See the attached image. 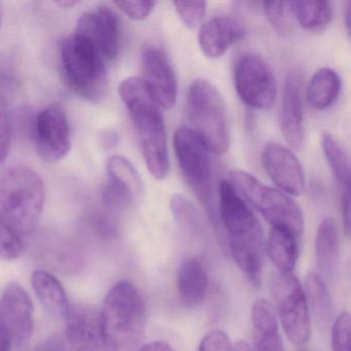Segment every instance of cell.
Returning a JSON list of instances; mask_svg holds the SVG:
<instances>
[{"label": "cell", "instance_id": "obj_1", "mask_svg": "<svg viewBox=\"0 0 351 351\" xmlns=\"http://www.w3.org/2000/svg\"><path fill=\"white\" fill-rule=\"evenodd\" d=\"M219 219L238 268L252 287H262L266 252L264 230L243 197L227 180L219 184Z\"/></svg>", "mask_w": 351, "mask_h": 351}, {"label": "cell", "instance_id": "obj_2", "mask_svg": "<svg viewBox=\"0 0 351 351\" xmlns=\"http://www.w3.org/2000/svg\"><path fill=\"white\" fill-rule=\"evenodd\" d=\"M119 94L130 114L147 170L156 180H165L169 173V158L161 108L141 77L124 80L119 86Z\"/></svg>", "mask_w": 351, "mask_h": 351}, {"label": "cell", "instance_id": "obj_3", "mask_svg": "<svg viewBox=\"0 0 351 351\" xmlns=\"http://www.w3.org/2000/svg\"><path fill=\"white\" fill-rule=\"evenodd\" d=\"M44 204V182L32 168L13 166L0 173V219L21 237L36 229Z\"/></svg>", "mask_w": 351, "mask_h": 351}, {"label": "cell", "instance_id": "obj_4", "mask_svg": "<svg viewBox=\"0 0 351 351\" xmlns=\"http://www.w3.org/2000/svg\"><path fill=\"white\" fill-rule=\"evenodd\" d=\"M188 114L192 129L209 152L221 155L229 149L230 130L225 100L208 80L196 79L188 93Z\"/></svg>", "mask_w": 351, "mask_h": 351}, {"label": "cell", "instance_id": "obj_5", "mask_svg": "<svg viewBox=\"0 0 351 351\" xmlns=\"http://www.w3.org/2000/svg\"><path fill=\"white\" fill-rule=\"evenodd\" d=\"M60 62L65 82L73 92L86 99L101 97L108 85L106 61L91 43L75 34L64 38Z\"/></svg>", "mask_w": 351, "mask_h": 351}, {"label": "cell", "instance_id": "obj_6", "mask_svg": "<svg viewBox=\"0 0 351 351\" xmlns=\"http://www.w3.org/2000/svg\"><path fill=\"white\" fill-rule=\"evenodd\" d=\"M231 184L275 229L289 232L301 237L304 231V217L299 205L276 189L266 186L243 170L230 172Z\"/></svg>", "mask_w": 351, "mask_h": 351}, {"label": "cell", "instance_id": "obj_7", "mask_svg": "<svg viewBox=\"0 0 351 351\" xmlns=\"http://www.w3.org/2000/svg\"><path fill=\"white\" fill-rule=\"evenodd\" d=\"M145 300L128 281H120L110 289L99 312L106 334L117 346L134 342L141 336L145 320Z\"/></svg>", "mask_w": 351, "mask_h": 351}, {"label": "cell", "instance_id": "obj_8", "mask_svg": "<svg viewBox=\"0 0 351 351\" xmlns=\"http://www.w3.org/2000/svg\"><path fill=\"white\" fill-rule=\"evenodd\" d=\"M275 312L287 339L295 345L307 342L311 335L310 309L305 291L295 275L280 274L273 282Z\"/></svg>", "mask_w": 351, "mask_h": 351}, {"label": "cell", "instance_id": "obj_9", "mask_svg": "<svg viewBox=\"0 0 351 351\" xmlns=\"http://www.w3.org/2000/svg\"><path fill=\"white\" fill-rule=\"evenodd\" d=\"M173 145L184 180L201 202L209 206L213 196L210 152L189 127L176 131Z\"/></svg>", "mask_w": 351, "mask_h": 351}, {"label": "cell", "instance_id": "obj_10", "mask_svg": "<svg viewBox=\"0 0 351 351\" xmlns=\"http://www.w3.org/2000/svg\"><path fill=\"white\" fill-rule=\"evenodd\" d=\"M234 85L240 99L256 110H269L276 99V81L266 61L254 54L240 57L234 67Z\"/></svg>", "mask_w": 351, "mask_h": 351}, {"label": "cell", "instance_id": "obj_11", "mask_svg": "<svg viewBox=\"0 0 351 351\" xmlns=\"http://www.w3.org/2000/svg\"><path fill=\"white\" fill-rule=\"evenodd\" d=\"M34 303L19 283H10L0 298V328L12 342V351H27L34 330Z\"/></svg>", "mask_w": 351, "mask_h": 351}, {"label": "cell", "instance_id": "obj_12", "mask_svg": "<svg viewBox=\"0 0 351 351\" xmlns=\"http://www.w3.org/2000/svg\"><path fill=\"white\" fill-rule=\"evenodd\" d=\"M65 317L67 351H118L102 328L99 312L94 308L83 304L71 305Z\"/></svg>", "mask_w": 351, "mask_h": 351}, {"label": "cell", "instance_id": "obj_13", "mask_svg": "<svg viewBox=\"0 0 351 351\" xmlns=\"http://www.w3.org/2000/svg\"><path fill=\"white\" fill-rule=\"evenodd\" d=\"M34 137L36 149L45 161L54 163L69 155L71 147V127L62 106L52 104L38 112Z\"/></svg>", "mask_w": 351, "mask_h": 351}, {"label": "cell", "instance_id": "obj_14", "mask_svg": "<svg viewBox=\"0 0 351 351\" xmlns=\"http://www.w3.org/2000/svg\"><path fill=\"white\" fill-rule=\"evenodd\" d=\"M141 77L160 108L169 110L178 97V79L167 55L161 49L149 47L141 54Z\"/></svg>", "mask_w": 351, "mask_h": 351}, {"label": "cell", "instance_id": "obj_15", "mask_svg": "<svg viewBox=\"0 0 351 351\" xmlns=\"http://www.w3.org/2000/svg\"><path fill=\"white\" fill-rule=\"evenodd\" d=\"M75 34L91 43L106 62L118 57L121 46L120 21L110 8L100 7L84 14L77 21Z\"/></svg>", "mask_w": 351, "mask_h": 351}, {"label": "cell", "instance_id": "obj_16", "mask_svg": "<svg viewBox=\"0 0 351 351\" xmlns=\"http://www.w3.org/2000/svg\"><path fill=\"white\" fill-rule=\"evenodd\" d=\"M262 162L269 178L283 192L293 196H300L304 192L305 172L291 149L280 143L270 141L265 145Z\"/></svg>", "mask_w": 351, "mask_h": 351}, {"label": "cell", "instance_id": "obj_17", "mask_svg": "<svg viewBox=\"0 0 351 351\" xmlns=\"http://www.w3.org/2000/svg\"><path fill=\"white\" fill-rule=\"evenodd\" d=\"M280 127L293 149H300L305 139L303 112V80L297 71L287 73L281 93Z\"/></svg>", "mask_w": 351, "mask_h": 351}, {"label": "cell", "instance_id": "obj_18", "mask_svg": "<svg viewBox=\"0 0 351 351\" xmlns=\"http://www.w3.org/2000/svg\"><path fill=\"white\" fill-rule=\"evenodd\" d=\"M245 36L241 22L231 17H217L201 26L198 43L208 58H219Z\"/></svg>", "mask_w": 351, "mask_h": 351}, {"label": "cell", "instance_id": "obj_19", "mask_svg": "<svg viewBox=\"0 0 351 351\" xmlns=\"http://www.w3.org/2000/svg\"><path fill=\"white\" fill-rule=\"evenodd\" d=\"M252 351H285L276 312L270 302L256 300L252 306Z\"/></svg>", "mask_w": 351, "mask_h": 351}, {"label": "cell", "instance_id": "obj_20", "mask_svg": "<svg viewBox=\"0 0 351 351\" xmlns=\"http://www.w3.org/2000/svg\"><path fill=\"white\" fill-rule=\"evenodd\" d=\"M209 279L204 264L191 256L180 263L178 270V291L180 302L186 307L200 305L206 297Z\"/></svg>", "mask_w": 351, "mask_h": 351}, {"label": "cell", "instance_id": "obj_21", "mask_svg": "<svg viewBox=\"0 0 351 351\" xmlns=\"http://www.w3.org/2000/svg\"><path fill=\"white\" fill-rule=\"evenodd\" d=\"M340 254V235L332 217H326L319 223L315 236L316 262L324 275L332 276L338 265Z\"/></svg>", "mask_w": 351, "mask_h": 351}, {"label": "cell", "instance_id": "obj_22", "mask_svg": "<svg viewBox=\"0 0 351 351\" xmlns=\"http://www.w3.org/2000/svg\"><path fill=\"white\" fill-rule=\"evenodd\" d=\"M32 285L42 305L55 316H66L69 312V297L64 287L56 276L46 270L34 271Z\"/></svg>", "mask_w": 351, "mask_h": 351}, {"label": "cell", "instance_id": "obj_23", "mask_svg": "<svg viewBox=\"0 0 351 351\" xmlns=\"http://www.w3.org/2000/svg\"><path fill=\"white\" fill-rule=\"evenodd\" d=\"M266 252L280 274H289L295 269L299 258V238L289 232L272 228L267 241Z\"/></svg>", "mask_w": 351, "mask_h": 351}, {"label": "cell", "instance_id": "obj_24", "mask_svg": "<svg viewBox=\"0 0 351 351\" xmlns=\"http://www.w3.org/2000/svg\"><path fill=\"white\" fill-rule=\"evenodd\" d=\"M341 91V79L332 69H319L310 80L307 89V99L315 110L330 108Z\"/></svg>", "mask_w": 351, "mask_h": 351}, {"label": "cell", "instance_id": "obj_25", "mask_svg": "<svg viewBox=\"0 0 351 351\" xmlns=\"http://www.w3.org/2000/svg\"><path fill=\"white\" fill-rule=\"evenodd\" d=\"M306 299L316 322L326 328L332 319V303L324 279L315 272L308 273L305 279Z\"/></svg>", "mask_w": 351, "mask_h": 351}, {"label": "cell", "instance_id": "obj_26", "mask_svg": "<svg viewBox=\"0 0 351 351\" xmlns=\"http://www.w3.org/2000/svg\"><path fill=\"white\" fill-rule=\"evenodd\" d=\"M291 3L293 16L307 32H324L332 22V7L330 1H293Z\"/></svg>", "mask_w": 351, "mask_h": 351}, {"label": "cell", "instance_id": "obj_27", "mask_svg": "<svg viewBox=\"0 0 351 351\" xmlns=\"http://www.w3.org/2000/svg\"><path fill=\"white\" fill-rule=\"evenodd\" d=\"M322 151L337 182L343 191H349L350 161L346 147L338 137L328 132L322 135Z\"/></svg>", "mask_w": 351, "mask_h": 351}, {"label": "cell", "instance_id": "obj_28", "mask_svg": "<svg viewBox=\"0 0 351 351\" xmlns=\"http://www.w3.org/2000/svg\"><path fill=\"white\" fill-rule=\"evenodd\" d=\"M108 180L137 199L143 193V180L133 164L123 156H112L108 161Z\"/></svg>", "mask_w": 351, "mask_h": 351}, {"label": "cell", "instance_id": "obj_29", "mask_svg": "<svg viewBox=\"0 0 351 351\" xmlns=\"http://www.w3.org/2000/svg\"><path fill=\"white\" fill-rule=\"evenodd\" d=\"M172 215L182 229L193 235H199L202 231V221L200 213L190 200L176 194L170 200Z\"/></svg>", "mask_w": 351, "mask_h": 351}, {"label": "cell", "instance_id": "obj_30", "mask_svg": "<svg viewBox=\"0 0 351 351\" xmlns=\"http://www.w3.org/2000/svg\"><path fill=\"white\" fill-rule=\"evenodd\" d=\"M264 13L273 29L278 34H289L293 29V10L291 3H264Z\"/></svg>", "mask_w": 351, "mask_h": 351}, {"label": "cell", "instance_id": "obj_31", "mask_svg": "<svg viewBox=\"0 0 351 351\" xmlns=\"http://www.w3.org/2000/svg\"><path fill=\"white\" fill-rule=\"evenodd\" d=\"M24 252L21 236L0 219V258L15 260Z\"/></svg>", "mask_w": 351, "mask_h": 351}, {"label": "cell", "instance_id": "obj_32", "mask_svg": "<svg viewBox=\"0 0 351 351\" xmlns=\"http://www.w3.org/2000/svg\"><path fill=\"white\" fill-rule=\"evenodd\" d=\"M174 9L186 27L196 28L206 13L205 1H173Z\"/></svg>", "mask_w": 351, "mask_h": 351}, {"label": "cell", "instance_id": "obj_33", "mask_svg": "<svg viewBox=\"0 0 351 351\" xmlns=\"http://www.w3.org/2000/svg\"><path fill=\"white\" fill-rule=\"evenodd\" d=\"M350 315L342 312L335 320L330 332L332 351H350Z\"/></svg>", "mask_w": 351, "mask_h": 351}, {"label": "cell", "instance_id": "obj_34", "mask_svg": "<svg viewBox=\"0 0 351 351\" xmlns=\"http://www.w3.org/2000/svg\"><path fill=\"white\" fill-rule=\"evenodd\" d=\"M114 5L130 19L143 21L153 13L157 3L156 1H116Z\"/></svg>", "mask_w": 351, "mask_h": 351}, {"label": "cell", "instance_id": "obj_35", "mask_svg": "<svg viewBox=\"0 0 351 351\" xmlns=\"http://www.w3.org/2000/svg\"><path fill=\"white\" fill-rule=\"evenodd\" d=\"M17 86L15 80L8 73L0 71V118H5L8 110L15 100Z\"/></svg>", "mask_w": 351, "mask_h": 351}, {"label": "cell", "instance_id": "obj_36", "mask_svg": "<svg viewBox=\"0 0 351 351\" xmlns=\"http://www.w3.org/2000/svg\"><path fill=\"white\" fill-rule=\"evenodd\" d=\"M198 351H234L229 336L223 330H211L201 340Z\"/></svg>", "mask_w": 351, "mask_h": 351}, {"label": "cell", "instance_id": "obj_37", "mask_svg": "<svg viewBox=\"0 0 351 351\" xmlns=\"http://www.w3.org/2000/svg\"><path fill=\"white\" fill-rule=\"evenodd\" d=\"M11 125L7 119L0 118V164L5 161L11 145Z\"/></svg>", "mask_w": 351, "mask_h": 351}, {"label": "cell", "instance_id": "obj_38", "mask_svg": "<svg viewBox=\"0 0 351 351\" xmlns=\"http://www.w3.org/2000/svg\"><path fill=\"white\" fill-rule=\"evenodd\" d=\"M341 213H342L343 227L347 236L350 233V198L349 191H343L341 196Z\"/></svg>", "mask_w": 351, "mask_h": 351}, {"label": "cell", "instance_id": "obj_39", "mask_svg": "<svg viewBox=\"0 0 351 351\" xmlns=\"http://www.w3.org/2000/svg\"><path fill=\"white\" fill-rule=\"evenodd\" d=\"M34 351H67L66 342L60 337H52L38 345Z\"/></svg>", "mask_w": 351, "mask_h": 351}, {"label": "cell", "instance_id": "obj_40", "mask_svg": "<svg viewBox=\"0 0 351 351\" xmlns=\"http://www.w3.org/2000/svg\"><path fill=\"white\" fill-rule=\"evenodd\" d=\"M137 351H176L172 348L171 345L163 341H154V342L147 343Z\"/></svg>", "mask_w": 351, "mask_h": 351}, {"label": "cell", "instance_id": "obj_41", "mask_svg": "<svg viewBox=\"0 0 351 351\" xmlns=\"http://www.w3.org/2000/svg\"><path fill=\"white\" fill-rule=\"evenodd\" d=\"M0 351H12V342L7 332L0 328Z\"/></svg>", "mask_w": 351, "mask_h": 351}, {"label": "cell", "instance_id": "obj_42", "mask_svg": "<svg viewBox=\"0 0 351 351\" xmlns=\"http://www.w3.org/2000/svg\"><path fill=\"white\" fill-rule=\"evenodd\" d=\"M345 26H346L347 34H350L351 28V3L348 1L346 5V10L344 13Z\"/></svg>", "mask_w": 351, "mask_h": 351}, {"label": "cell", "instance_id": "obj_43", "mask_svg": "<svg viewBox=\"0 0 351 351\" xmlns=\"http://www.w3.org/2000/svg\"><path fill=\"white\" fill-rule=\"evenodd\" d=\"M234 351H252V348H250L247 343L240 341V342H238L236 346L234 347Z\"/></svg>", "mask_w": 351, "mask_h": 351}, {"label": "cell", "instance_id": "obj_44", "mask_svg": "<svg viewBox=\"0 0 351 351\" xmlns=\"http://www.w3.org/2000/svg\"><path fill=\"white\" fill-rule=\"evenodd\" d=\"M77 1H63V3H57V5H61V7H71V5H77Z\"/></svg>", "mask_w": 351, "mask_h": 351}, {"label": "cell", "instance_id": "obj_45", "mask_svg": "<svg viewBox=\"0 0 351 351\" xmlns=\"http://www.w3.org/2000/svg\"><path fill=\"white\" fill-rule=\"evenodd\" d=\"M0 24H1V14H0Z\"/></svg>", "mask_w": 351, "mask_h": 351}, {"label": "cell", "instance_id": "obj_46", "mask_svg": "<svg viewBox=\"0 0 351 351\" xmlns=\"http://www.w3.org/2000/svg\"><path fill=\"white\" fill-rule=\"evenodd\" d=\"M300 351H306V350H300Z\"/></svg>", "mask_w": 351, "mask_h": 351}]
</instances>
